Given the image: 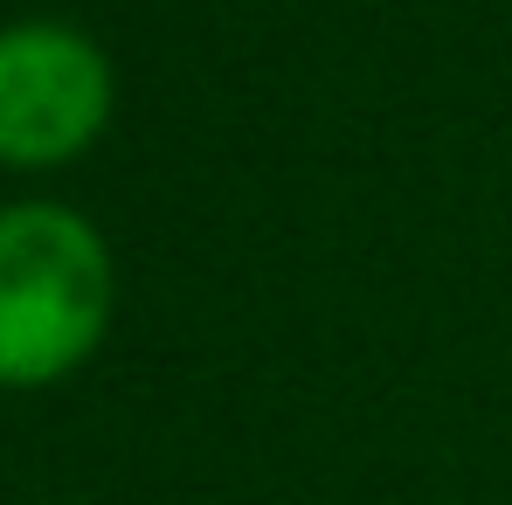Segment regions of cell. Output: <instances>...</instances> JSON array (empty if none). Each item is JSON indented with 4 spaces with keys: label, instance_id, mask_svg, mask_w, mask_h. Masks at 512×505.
Masks as SVG:
<instances>
[{
    "label": "cell",
    "instance_id": "obj_1",
    "mask_svg": "<svg viewBox=\"0 0 512 505\" xmlns=\"http://www.w3.org/2000/svg\"><path fill=\"white\" fill-rule=\"evenodd\" d=\"M118 319L111 236L70 201L0 208V395H42L97 360Z\"/></svg>",
    "mask_w": 512,
    "mask_h": 505
},
{
    "label": "cell",
    "instance_id": "obj_2",
    "mask_svg": "<svg viewBox=\"0 0 512 505\" xmlns=\"http://www.w3.org/2000/svg\"><path fill=\"white\" fill-rule=\"evenodd\" d=\"M118 118V70L104 42L56 21H0V173H63Z\"/></svg>",
    "mask_w": 512,
    "mask_h": 505
}]
</instances>
